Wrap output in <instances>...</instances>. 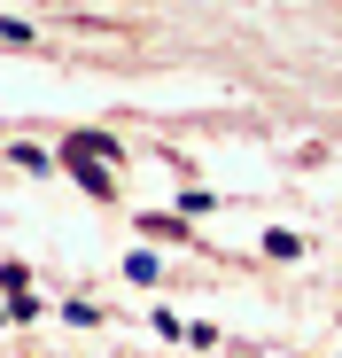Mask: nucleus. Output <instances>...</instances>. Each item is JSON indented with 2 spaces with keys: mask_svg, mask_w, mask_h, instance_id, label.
<instances>
[{
  "mask_svg": "<svg viewBox=\"0 0 342 358\" xmlns=\"http://www.w3.org/2000/svg\"><path fill=\"white\" fill-rule=\"evenodd\" d=\"M117 156H125V148L109 141V133H70V141H63V156H54V164H117Z\"/></svg>",
  "mask_w": 342,
  "mask_h": 358,
  "instance_id": "obj_1",
  "label": "nucleus"
},
{
  "mask_svg": "<svg viewBox=\"0 0 342 358\" xmlns=\"http://www.w3.org/2000/svg\"><path fill=\"white\" fill-rule=\"evenodd\" d=\"M8 164H16V171H31V179H47V171H63V164H54L47 148H31V141H16V148H8Z\"/></svg>",
  "mask_w": 342,
  "mask_h": 358,
  "instance_id": "obj_2",
  "label": "nucleus"
},
{
  "mask_svg": "<svg viewBox=\"0 0 342 358\" xmlns=\"http://www.w3.org/2000/svg\"><path fill=\"white\" fill-rule=\"evenodd\" d=\"M140 234H156V242H195L187 218H163V210H148V218H140Z\"/></svg>",
  "mask_w": 342,
  "mask_h": 358,
  "instance_id": "obj_3",
  "label": "nucleus"
},
{
  "mask_svg": "<svg viewBox=\"0 0 342 358\" xmlns=\"http://www.w3.org/2000/svg\"><path fill=\"white\" fill-rule=\"evenodd\" d=\"M265 257H304V234H288V226H272V234H265Z\"/></svg>",
  "mask_w": 342,
  "mask_h": 358,
  "instance_id": "obj_4",
  "label": "nucleus"
},
{
  "mask_svg": "<svg viewBox=\"0 0 342 358\" xmlns=\"http://www.w3.org/2000/svg\"><path fill=\"white\" fill-rule=\"evenodd\" d=\"M125 273H133V280H140V288H156V280H163V265H156V257H148V250H133V257H125Z\"/></svg>",
  "mask_w": 342,
  "mask_h": 358,
  "instance_id": "obj_5",
  "label": "nucleus"
},
{
  "mask_svg": "<svg viewBox=\"0 0 342 358\" xmlns=\"http://www.w3.org/2000/svg\"><path fill=\"white\" fill-rule=\"evenodd\" d=\"M0 39H8V47H31V39H39V31H31V24H24V16H0Z\"/></svg>",
  "mask_w": 342,
  "mask_h": 358,
  "instance_id": "obj_6",
  "label": "nucleus"
}]
</instances>
